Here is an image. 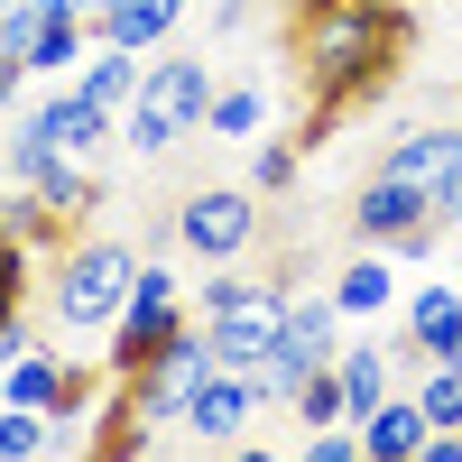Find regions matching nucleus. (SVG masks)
I'll list each match as a JSON object with an SVG mask.
<instances>
[{
  "label": "nucleus",
  "instance_id": "nucleus-1",
  "mask_svg": "<svg viewBox=\"0 0 462 462\" xmlns=\"http://www.w3.org/2000/svg\"><path fill=\"white\" fill-rule=\"evenodd\" d=\"M407 47H416V19L398 0H287V56L305 74V93H315L296 139L315 148V139H333L352 121V111H370L398 84Z\"/></svg>",
  "mask_w": 462,
  "mask_h": 462
},
{
  "label": "nucleus",
  "instance_id": "nucleus-2",
  "mask_svg": "<svg viewBox=\"0 0 462 462\" xmlns=\"http://www.w3.org/2000/svg\"><path fill=\"white\" fill-rule=\"evenodd\" d=\"M139 268H148V250H130V241H102V231L65 241L56 268H47V324L56 333H111L130 287H139Z\"/></svg>",
  "mask_w": 462,
  "mask_h": 462
},
{
  "label": "nucleus",
  "instance_id": "nucleus-3",
  "mask_svg": "<svg viewBox=\"0 0 462 462\" xmlns=\"http://www.w3.org/2000/svg\"><path fill=\"white\" fill-rule=\"evenodd\" d=\"M213 93H222V74L204 56H185V47L148 56V84L121 111V148H130V158H176V148L213 121Z\"/></svg>",
  "mask_w": 462,
  "mask_h": 462
},
{
  "label": "nucleus",
  "instance_id": "nucleus-4",
  "mask_svg": "<svg viewBox=\"0 0 462 462\" xmlns=\"http://www.w3.org/2000/svg\"><path fill=\"white\" fill-rule=\"evenodd\" d=\"M195 315L213 333V361L222 370H259L268 352H278V333H287V287L278 278H250V268H213L204 296H195Z\"/></svg>",
  "mask_w": 462,
  "mask_h": 462
},
{
  "label": "nucleus",
  "instance_id": "nucleus-5",
  "mask_svg": "<svg viewBox=\"0 0 462 462\" xmlns=\"http://www.w3.org/2000/svg\"><path fill=\"white\" fill-rule=\"evenodd\" d=\"M195 324V296L176 287V268H167V250H148V268H139V287H130V305H121V324L102 333V370L111 379H130V370H148L167 352V342Z\"/></svg>",
  "mask_w": 462,
  "mask_h": 462
},
{
  "label": "nucleus",
  "instance_id": "nucleus-6",
  "mask_svg": "<svg viewBox=\"0 0 462 462\" xmlns=\"http://www.w3.org/2000/svg\"><path fill=\"white\" fill-rule=\"evenodd\" d=\"M342 342H352V315L333 305V287H315V296H287V333H278V352L259 361V389H268V407H296V389H305V379L342 361Z\"/></svg>",
  "mask_w": 462,
  "mask_h": 462
},
{
  "label": "nucleus",
  "instance_id": "nucleus-7",
  "mask_svg": "<svg viewBox=\"0 0 462 462\" xmlns=\"http://www.w3.org/2000/svg\"><path fill=\"white\" fill-rule=\"evenodd\" d=\"M259 185H195L176 213H167V231H176V250L185 259H204V268H241L250 250H259Z\"/></svg>",
  "mask_w": 462,
  "mask_h": 462
},
{
  "label": "nucleus",
  "instance_id": "nucleus-8",
  "mask_svg": "<svg viewBox=\"0 0 462 462\" xmlns=\"http://www.w3.org/2000/svg\"><path fill=\"white\" fill-rule=\"evenodd\" d=\"M352 241H379V250H398V259H426L444 241V231H435V195L407 185V176H389V167H370L361 195H352Z\"/></svg>",
  "mask_w": 462,
  "mask_h": 462
},
{
  "label": "nucleus",
  "instance_id": "nucleus-9",
  "mask_svg": "<svg viewBox=\"0 0 462 462\" xmlns=\"http://www.w3.org/2000/svg\"><path fill=\"white\" fill-rule=\"evenodd\" d=\"M204 379H213V333H204V315H195V324H185V333H176L148 370H130L121 389L139 398V416H148V426L167 435V426H185V407H195V389H204Z\"/></svg>",
  "mask_w": 462,
  "mask_h": 462
},
{
  "label": "nucleus",
  "instance_id": "nucleus-10",
  "mask_svg": "<svg viewBox=\"0 0 462 462\" xmlns=\"http://www.w3.org/2000/svg\"><path fill=\"white\" fill-rule=\"evenodd\" d=\"M28 111H37V130H47V148H56V158H84V167H102L111 148H121V111H102L84 84H65V93H37Z\"/></svg>",
  "mask_w": 462,
  "mask_h": 462
},
{
  "label": "nucleus",
  "instance_id": "nucleus-11",
  "mask_svg": "<svg viewBox=\"0 0 462 462\" xmlns=\"http://www.w3.org/2000/svg\"><path fill=\"white\" fill-rule=\"evenodd\" d=\"M259 407H268L259 370H222V361H213V379L195 389V407H185V426H176V435H195V444H250Z\"/></svg>",
  "mask_w": 462,
  "mask_h": 462
},
{
  "label": "nucleus",
  "instance_id": "nucleus-12",
  "mask_svg": "<svg viewBox=\"0 0 462 462\" xmlns=\"http://www.w3.org/2000/svg\"><path fill=\"white\" fill-rule=\"evenodd\" d=\"M453 342H462V287L453 278L407 287V305H398V352L407 361H453Z\"/></svg>",
  "mask_w": 462,
  "mask_h": 462
},
{
  "label": "nucleus",
  "instance_id": "nucleus-13",
  "mask_svg": "<svg viewBox=\"0 0 462 462\" xmlns=\"http://www.w3.org/2000/svg\"><path fill=\"white\" fill-rule=\"evenodd\" d=\"M333 305H342V315H352V324H379V315H398V250H379V241H361L352 259H342L333 268Z\"/></svg>",
  "mask_w": 462,
  "mask_h": 462
},
{
  "label": "nucleus",
  "instance_id": "nucleus-14",
  "mask_svg": "<svg viewBox=\"0 0 462 462\" xmlns=\"http://www.w3.org/2000/svg\"><path fill=\"white\" fill-rule=\"evenodd\" d=\"M361 444H370V462H426L435 416L416 407V389H398L389 407H370V416H361Z\"/></svg>",
  "mask_w": 462,
  "mask_h": 462
},
{
  "label": "nucleus",
  "instance_id": "nucleus-15",
  "mask_svg": "<svg viewBox=\"0 0 462 462\" xmlns=\"http://www.w3.org/2000/svg\"><path fill=\"white\" fill-rule=\"evenodd\" d=\"M398 361H407L398 342H370V333H361V342H342V361H333V370H342V398H352V426H361L370 407H389V398H398Z\"/></svg>",
  "mask_w": 462,
  "mask_h": 462
},
{
  "label": "nucleus",
  "instance_id": "nucleus-16",
  "mask_svg": "<svg viewBox=\"0 0 462 462\" xmlns=\"http://www.w3.org/2000/svg\"><path fill=\"white\" fill-rule=\"evenodd\" d=\"M462 158V121H426V130H398L389 148H379V167L407 176V185H435L444 167Z\"/></svg>",
  "mask_w": 462,
  "mask_h": 462
},
{
  "label": "nucleus",
  "instance_id": "nucleus-17",
  "mask_svg": "<svg viewBox=\"0 0 462 462\" xmlns=\"http://www.w3.org/2000/svg\"><path fill=\"white\" fill-rule=\"evenodd\" d=\"M28 195H37V204L56 213V231H65V241H84V222H93V204H102V176H93L84 158H56L47 176L28 185Z\"/></svg>",
  "mask_w": 462,
  "mask_h": 462
},
{
  "label": "nucleus",
  "instance_id": "nucleus-18",
  "mask_svg": "<svg viewBox=\"0 0 462 462\" xmlns=\"http://www.w3.org/2000/svg\"><path fill=\"white\" fill-rule=\"evenodd\" d=\"M268 121H278V93L241 74V84L213 93V121H204V130H213V139H268Z\"/></svg>",
  "mask_w": 462,
  "mask_h": 462
},
{
  "label": "nucleus",
  "instance_id": "nucleus-19",
  "mask_svg": "<svg viewBox=\"0 0 462 462\" xmlns=\"http://www.w3.org/2000/svg\"><path fill=\"white\" fill-rule=\"evenodd\" d=\"M93 56V19H74V10H47L37 19V47H28V74H74Z\"/></svg>",
  "mask_w": 462,
  "mask_h": 462
},
{
  "label": "nucleus",
  "instance_id": "nucleus-20",
  "mask_svg": "<svg viewBox=\"0 0 462 462\" xmlns=\"http://www.w3.org/2000/svg\"><path fill=\"white\" fill-rule=\"evenodd\" d=\"M416 407L435 416V435H462V361H416Z\"/></svg>",
  "mask_w": 462,
  "mask_h": 462
},
{
  "label": "nucleus",
  "instance_id": "nucleus-21",
  "mask_svg": "<svg viewBox=\"0 0 462 462\" xmlns=\"http://www.w3.org/2000/svg\"><path fill=\"white\" fill-rule=\"evenodd\" d=\"M296 426L305 435H324V426H352V398H342V370H315V379H305V389H296Z\"/></svg>",
  "mask_w": 462,
  "mask_h": 462
},
{
  "label": "nucleus",
  "instance_id": "nucleus-22",
  "mask_svg": "<svg viewBox=\"0 0 462 462\" xmlns=\"http://www.w3.org/2000/svg\"><path fill=\"white\" fill-rule=\"evenodd\" d=\"M296 167H305V139H259L250 185H259V195H287V185H296Z\"/></svg>",
  "mask_w": 462,
  "mask_h": 462
},
{
  "label": "nucleus",
  "instance_id": "nucleus-23",
  "mask_svg": "<svg viewBox=\"0 0 462 462\" xmlns=\"http://www.w3.org/2000/svg\"><path fill=\"white\" fill-rule=\"evenodd\" d=\"M426 195H435V231H462V158H453V167L426 185Z\"/></svg>",
  "mask_w": 462,
  "mask_h": 462
},
{
  "label": "nucleus",
  "instance_id": "nucleus-24",
  "mask_svg": "<svg viewBox=\"0 0 462 462\" xmlns=\"http://www.w3.org/2000/svg\"><path fill=\"white\" fill-rule=\"evenodd\" d=\"M453 121H462V93H453Z\"/></svg>",
  "mask_w": 462,
  "mask_h": 462
},
{
  "label": "nucleus",
  "instance_id": "nucleus-25",
  "mask_svg": "<svg viewBox=\"0 0 462 462\" xmlns=\"http://www.w3.org/2000/svg\"><path fill=\"white\" fill-rule=\"evenodd\" d=\"M453 361H462V342H453Z\"/></svg>",
  "mask_w": 462,
  "mask_h": 462
}]
</instances>
